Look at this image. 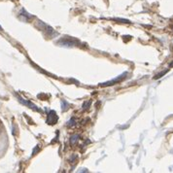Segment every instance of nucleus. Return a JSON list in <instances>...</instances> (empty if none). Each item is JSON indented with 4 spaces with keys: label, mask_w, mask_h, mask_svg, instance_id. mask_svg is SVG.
Returning <instances> with one entry per match:
<instances>
[{
    "label": "nucleus",
    "mask_w": 173,
    "mask_h": 173,
    "mask_svg": "<svg viewBox=\"0 0 173 173\" xmlns=\"http://www.w3.org/2000/svg\"><path fill=\"white\" fill-rule=\"evenodd\" d=\"M20 101H21L23 104H26V105H27V106H29V107H31V108H33V109L36 108L32 103H30V102H28V101H26L25 99H22V98H21V97H20Z\"/></svg>",
    "instance_id": "nucleus-1"
},
{
    "label": "nucleus",
    "mask_w": 173,
    "mask_h": 173,
    "mask_svg": "<svg viewBox=\"0 0 173 173\" xmlns=\"http://www.w3.org/2000/svg\"><path fill=\"white\" fill-rule=\"evenodd\" d=\"M0 30H2V27H1V26H0Z\"/></svg>",
    "instance_id": "nucleus-2"
}]
</instances>
